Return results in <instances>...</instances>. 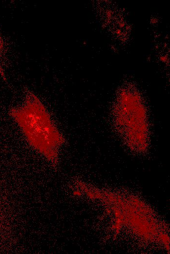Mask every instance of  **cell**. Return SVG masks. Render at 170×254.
Masks as SVG:
<instances>
[{
  "mask_svg": "<svg viewBox=\"0 0 170 254\" xmlns=\"http://www.w3.org/2000/svg\"><path fill=\"white\" fill-rule=\"evenodd\" d=\"M10 114L30 145L55 165L64 138L37 96L27 91L23 105L12 109Z\"/></svg>",
  "mask_w": 170,
  "mask_h": 254,
  "instance_id": "cell-1",
  "label": "cell"
},
{
  "mask_svg": "<svg viewBox=\"0 0 170 254\" xmlns=\"http://www.w3.org/2000/svg\"><path fill=\"white\" fill-rule=\"evenodd\" d=\"M113 121L118 135L130 148L146 149L149 138V119L136 92L132 89L122 92L113 110Z\"/></svg>",
  "mask_w": 170,
  "mask_h": 254,
  "instance_id": "cell-2",
  "label": "cell"
},
{
  "mask_svg": "<svg viewBox=\"0 0 170 254\" xmlns=\"http://www.w3.org/2000/svg\"><path fill=\"white\" fill-rule=\"evenodd\" d=\"M2 47H3L2 41L0 36V51L1 49L2 48Z\"/></svg>",
  "mask_w": 170,
  "mask_h": 254,
  "instance_id": "cell-3",
  "label": "cell"
}]
</instances>
